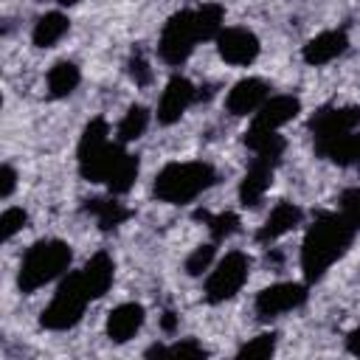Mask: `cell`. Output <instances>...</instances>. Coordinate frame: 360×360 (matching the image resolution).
Segmentation results:
<instances>
[{
    "mask_svg": "<svg viewBox=\"0 0 360 360\" xmlns=\"http://www.w3.org/2000/svg\"><path fill=\"white\" fill-rule=\"evenodd\" d=\"M354 233L357 228L340 211H323L312 219L301 242V270L307 284L321 281L326 270L346 256V250L354 242Z\"/></svg>",
    "mask_w": 360,
    "mask_h": 360,
    "instance_id": "cell-1",
    "label": "cell"
},
{
    "mask_svg": "<svg viewBox=\"0 0 360 360\" xmlns=\"http://www.w3.org/2000/svg\"><path fill=\"white\" fill-rule=\"evenodd\" d=\"M217 183V169L205 160L166 163L155 174L152 194L166 205H188Z\"/></svg>",
    "mask_w": 360,
    "mask_h": 360,
    "instance_id": "cell-2",
    "label": "cell"
},
{
    "mask_svg": "<svg viewBox=\"0 0 360 360\" xmlns=\"http://www.w3.org/2000/svg\"><path fill=\"white\" fill-rule=\"evenodd\" d=\"M124 143L121 141H110V124L107 118L96 115L84 124L79 146H76V160H79V174L87 183H107L110 172L115 169V163L124 158Z\"/></svg>",
    "mask_w": 360,
    "mask_h": 360,
    "instance_id": "cell-3",
    "label": "cell"
},
{
    "mask_svg": "<svg viewBox=\"0 0 360 360\" xmlns=\"http://www.w3.org/2000/svg\"><path fill=\"white\" fill-rule=\"evenodd\" d=\"M73 262V248L65 242V239H39L34 242L22 262H20V270H17V287L20 292L31 295L37 290H42L45 284L62 278L68 273Z\"/></svg>",
    "mask_w": 360,
    "mask_h": 360,
    "instance_id": "cell-4",
    "label": "cell"
},
{
    "mask_svg": "<svg viewBox=\"0 0 360 360\" xmlns=\"http://www.w3.org/2000/svg\"><path fill=\"white\" fill-rule=\"evenodd\" d=\"M90 301H93V298H90L87 290H84L82 273H79V270L65 273L62 281H59V287H56V292H53V298H51L48 307L42 309L39 323H42L45 329H51V332L73 329V326L82 321V315H84V309H87Z\"/></svg>",
    "mask_w": 360,
    "mask_h": 360,
    "instance_id": "cell-5",
    "label": "cell"
},
{
    "mask_svg": "<svg viewBox=\"0 0 360 360\" xmlns=\"http://www.w3.org/2000/svg\"><path fill=\"white\" fill-rule=\"evenodd\" d=\"M197 42H200V34H197V22H194V8L174 11L163 22V31H160V39H158V56L166 65L177 68L194 53Z\"/></svg>",
    "mask_w": 360,
    "mask_h": 360,
    "instance_id": "cell-6",
    "label": "cell"
},
{
    "mask_svg": "<svg viewBox=\"0 0 360 360\" xmlns=\"http://www.w3.org/2000/svg\"><path fill=\"white\" fill-rule=\"evenodd\" d=\"M250 276V256L242 250H228L211 270L205 278V301L208 304H225L231 301L248 281Z\"/></svg>",
    "mask_w": 360,
    "mask_h": 360,
    "instance_id": "cell-7",
    "label": "cell"
},
{
    "mask_svg": "<svg viewBox=\"0 0 360 360\" xmlns=\"http://www.w3.org/2000/svg\"><path fill=\"white\" fill-rule=\"evenodd\" d=\"M307 295H309L307 284H301V281H276L256 292L253 312L259 315V321H276L284 312L298 309L307 301Z\"/></svg>",
    "mask_w": 360,
    "mask_h": 360,
    "instance_id": "cell-8",
    "label": "cell"
},
{
    "mask_svg": "<svg viewBox=\"0 0 360 360\" xmlns=\"http://www.w3.org/2000/svg\"><path fill=\"white\" fill-rule=\"evenodd\" d=\"M217 53L222 62L233 65V68H248L259 59L262 53V42L259 37L250 31V28H242V25H231V28H222L217 34Z\"/></svg>",
    "mask_w": 360,
    "mask_h": 360,
    "instance_id": "cell-9",
    "label": "cell"
},
{
    "mask_svg": "<svg viewBox=\"0 0 360 360\" xmlns=\"http://www.w3.org/2000/svg\"><path fill=\"white\" fill-rule=\"evenodd\" d=\"M194 101H197V87H194L186 76L174 73V76L166 82V87L160 90L158 112H155V115H158V124H163V127L177 124Z\"/></svg>",
    "mask_w": 360,
    "mask_h": 360,
    "instance_id": "cell-10",
    "label": "cell"
},
{
    "mask_svg": "<svg viewBox=\"0 0 360 360\" xmlns=\"http://www.w3.org/2000/svg\"><path fill=\"white\" fill-rule=\"evenodd\" d=\"M360 127V107H338V104H326L321 110L312 112L309 118V132L312 141H329L335 135L352 132Z\"/></svg>",
    "mask_w": 360,
    "mask_h": 360,
    "instance_id": "cell-11",
    "label": "cell"
},
{
    "mask_svg": "<svg viewBox=\"0 0 360 360\" xmlns=\"http://www.w3.org/2000/svg\"><path fill=\"white\" fill-rule=\"evenodd\" d=\"M349 51V34L343 28H329L315 34L312 39H307V45L301 48V59L309 68H323L329 62H335L338 56H343Z\"/></svg>",
    "mask_w": 360,
    "mask_h": 360,
    "instance_id": "cell-12",
    "label": "cell"
},
{
    "mask_svg": "<svg viewBox=\"0 0 360 360\" xmlns=\"http://www.w3.org/2000/svg\"><path fill=\"white\" fill-rule=\"evenodd\" d=\"M276 160H267V158H250L248 169H245V177L239 183V202L245 208H256L264 194L270 191L273 186V174H276Z\"/></svg>",
    "mask_w": 360,
    "mask_h": 360,
    "instance_id": "cell-13",
    "label": "cell"
},
{
    "mask_svg": "<svg viewBox=\"0 0 360 360\" xmlns=\"http://www.w3.org/2000/svg\"><path fill=\"white\" fill-rule=\"evenodd\" d=\"M270 98V87L264 79H256V76H248V79H239L228 96H225V110L236 118L242 115H253L264 101Z\"/></svg>",
    "mask_w": 360,
    "mask_h": 360,
    "instance_id": "cell-14",
    "label": "cell"
},
{
    "mask_svg": "<svg viewBox=\"0 0 360 360\" xmlns=\"http://www.w3.org/2000/svg\"><path fill=\"white\" fill-rule=\"evenodd\" d=\"M301 219H304L301 205H295V202H290V200H281V202H276V205L270 208L267 219H264L262 228L256 231V242H259V245H270V242L287 236L290 231H295V228L301 225Z\"/></svg>",
    "mask_w": 360,
    "mask_h": 360,
    "instance_id": "cell-15",
    "label": "cell"
},
{
    "mask_svg": "<svg viewBox=\"0 0 360 360\" xmlns=\"http://www.w3.org/2000/svg\"><path fill=\"white\" fill-rule=\"evenodd\" d=\"M143 321H146V309L135 301H127V304H118L107 312L104 332L112 343H127L143 329Z\"/></svg>",
    "mask_w": 360,
    "mask_h": 360,
    "instance_id": "cell-16",
    "label": "cell"
},
{
    "mask_svg": "<svg viewBox=\"0 0 360 360\" xmlns=\"http://www.w3.org/2000/svg\"><path fill=\"white\" fill-rule=\"evenodd\" d=\"M301 112V98L281 93V96H270L256 112H253V127L262 129H281L284 124H290L295 115Z\"/></svg>",
    "mask_w": 360,
    "mask_h": 360,
    "instance_id": "cell-17",
    "label": "cell"
},
{
    "mask_svg": "<svg viewBox=\"0 0 360 360\" xmlns=\"http://www.w3.org/2000/svg\"><path fill=\"white\" fill-rule=\"evenodd\" d=\"M79 273H82V281H84L87 295L96 301V298H101V295L112 287L115 262H112V256H110L107 250H98V253H93V256L84 262V267H82Z\"/></svg>",
    "mask_w": 360,
    "mask_h": 360,
    "instance_id": "cell-18",
    "label": "cell"
},
{
    "mask_svg": "<svg viewBox=\"0 0 360 360\" xmlns=\"http://www.w3.org/2000/svg\"><path fill=\"white\" fill-rule=\"evenodd\" d=\"M315 155L323 160H332L338 166H354V163H360V132L352 129V132L335 135L329 141H318Z\"/></svg>",
    "mask_w": 360,
    "mask_h": 360,
    "instance_id": "cell-19",
    "label": "cell"
},
{
    "mask_svg": "<svg viewBox=\"0 0 360 360\" xmlns=\"http://www.w3.org/2000/svg\"><path fill=\"white\" fill-rule=\"evenodd\" d=\"M68 31H70V17L65 11H45L31 28V42L37 48H53L68 37Z\"/></svg>",
    "mask_w": 360,
    "mask_h": 360,
    "instance_id": "cell-20",
    "label": "cell"
},
{
    "mask_svg": "<svg viewBox=\"0 0 360 360\" xmlns=\"http://www.w3.org/2000/svg\"><path fill=\"white\" fill-rule=\"evenodd\" d=\"M245 146L250 149L253 158H267V160H276L281 163V155L287 149V141L284 135H278V129H262V127H248L245 132Z\"/></svg>",
    "mask_w": 360,
    "mask_h": 360,
    "instance_id": "cell-21",
    "label": "cell"
},
{
    "mask_svg": "<svg viewBox=\"0 0 360 360\" xmlns=\"http://www.w3.org/2000/svg\"><path fill=\"white\" fill-rule=\"evenodd\" d=\"M84 211L96 219V225H98L101 231H115V228H118V225H124V222L129 219V214H132L124 202H118V200H115V194L87 200V202H84Z\"/></svg>",
    "mask_w": 360,
    "mask_h": 360,
    "instance_id": "cell-22",
    "label": "cell"
},
{
    "mask_svg": "<svg viewBox=\"0 0 360 360\" xmlns=\"http://www.w3.org/2000/svg\"><path fill=\"white\" fill-rule=\"evenodd\" d=\"M82 82V70L76 62L70 59H59L48 68L45 73V84H48V96L51 98H68Z\"/></svg>",
    "mask_w": 360,
    "mask_h": 360,
    "instance_id": "cell-23",
    "label": "cell"
},
{
    "mask_svg": "<svg viewBox=\"0 0 360 360\" xmlns=\"http://www.w3.org/2000/svg\"><path fill=\"white\" fill-rule=\"evenodd\" d=\"M138 174H141V160H138V155L124 152V158L115 163V169L110 172V177H107V183H104V186L110 188V194L121 197V194H127V191L135 186Z\"/></svg>",
    "mask_w": 360,
    "mask_h": 360,
    "instance_id": "cell-24",
    "label": "cell"
},
{
    "mask_svg": "<svg viewBox=\"0 0 360 360\" xmlns=\"http://www.w3.org/2000/svg\"><path fill=\"white\" fill-rule=\"evenodd\" d=\"M146 127H149V110H146L143 104H129V107H127V112H124V118L118 121L115 135H118V141L127 146V143H132V141L143 138Z\"/></svg>",
    "mask_w": 360,
    "mask_h": 360,
    "instance_id": "cell-25",
    "label": "cell"
},
{
    "mask_svg": "<svg viewBox=\"0 0 360 360\" xmlns=\"http://www.w3.org/2000/svg\"><path fill=\"white\" fill-rule=\"evenodd\" d=\"M194 22L200 39H217V34L225 28V8L219 3H202L194 8Z\"/></svg>",
    "mask_w": 360,
    "mask_h": 360,
    "instance_id": "cell-26",
    "label": "cell"
},
{
    "mask_svg": "<svg viewBox=\"0 0 360 360\" xmlns=\"http://www.w3.org/2000/svg\"><path fill=\"white\" fill-rule=\"evenodd\" d=\"M197 219H202V222L208 225V231H211V239H214V242L231 239V236L239 231V225H242V219H239L233 211H219V214L197 211Z\"/></svg>",
    "mask_w": 360,
    "mask_h": 360,
    "instance_id": "cell-27",
    "label": "cell"
},
{
    "mask_svg": "<svg viewBox=\"0 0 360 360\" xmlns=\"http://www.w3.org/2000/svg\"><path fill=\"white\" fill-rule=\"evenodd\" d=\"M276 346H278V335H276V332H262V335L250 338L248 343H242V346L236 349V357L264 360V357H270V354L276 352Z\"/></svg>",
    "mask_w": 360,
    "mask_h": 360,
    "instance_id": "cell-28",
    "label": "cell"
},
{
    "mask_svg": "<svg viewBox=\"0 0 360 360\" xmlns=\"http://www.w3.org/2000/svg\"><path fill=\"white\" fill-rule=\"evenodd\" d=\"M214 256H217V242L214 239L205 242V245H197L186 259V273L188 276H202L205 270L214 267Z\"/></svg>",
    "mask_w": 360,
    "mask_h": 360,
    "instance_id": "cell-29",
    "label": "cell"
},
{
    "mask_svg": "<svg viewBox=\"0 0 360 360\" xmlns=\"http://www.w3.org/2000/svg\"><path fill=\"white\" fill-rule=\"evenodd\" d=\"M25 225H28V211H25V208H20V205L6 208V211L0 214V236H3V242H8V239H11L14 233H20Z\"/></svg>",
    "mask_w": 360,
    "mask_h": 360,
    "instance_id": "cell-30",
    "label": "cell"
},
{
    "mask_svg": "<svg viewBox=\"0 0 360 360\" xmlns=\"http://www.w3.org/2000/svg\"><path fill=\"white\" fill-rule=\"evenodd\" d=\"M338 211L360 231V186L346 188V191L338 197Z\"/></svg>",
    "mask_w": 360,
    "mask_h": 360,
    "instance_id": "cell-31",
    "label": "cell"
},
{
    "mask_svg": "<svg viewBox=\"0 0 360 360\" xmlns=\"http://www.w3.org/2000/svg\"><path fill=\"white\" fill-rule=\"evenodd\" d=\"M127 73H129V79H132L138 87H146V84H152V79H155L152 65H149V59H146L141 51L129 56V62H127Z\"/></svg>",
    "mask_w": 360,
    "mask_h": 360,
    "instance_id": "cell-32",
    "label": "cell"
},
{
    "mask_svg": "<svg viewBox=\"0 0 360 360\" xmlns=\"http://www.w3.org/2000/svg\"><path fill=\"white\" fill-rule=\"evenodd\" d=\"M205 346H200L194 338H183L172 346H166V357H205Z\"/></svg>",
    "mask_w": 360,
    "mask_h": 360,
    "instance_id": "cell-33",
    "label": "cell"
},
{
    "mask_svg": "<svg viewBox=\"0 0 360 360\" xmlns=\"http://www.w3.org/2000/svg\"><path fill=\"white\" fill-rule=\"evenodd\" d=\"M17 188V169L11 163H3L0 169V200H8Z\"/></svg>",
    "mask_w": 360,
    "mask_h": 360,
    "instance_id": "cell-34",
    "label": "cell"
},
{
    "mask_svg": "<svg viewBox=\"0 0 360 360\" xmlns=\"http://www.w3.org/2000/svg\"><path fill=\"white\" fill-rule=\"evenodd\" d=\"M346 349H349V354L360 357V326H354V329L346 335Z\"/></svg>",
    "mask_w": 360,
    "mask_h": 360,
    "instance_id": "cell-35",
    "label": "cell"
},
{
    "mask_svg": "<svg viewBox=\"0 0 360 360\" xmlns=\"http://www.w3.org/2000/svg\"><path fill=\"white\" fill-rule=\"evenodd\" d=\"M160 326H163V332H169V335H172V332L177 329V315H174L172 309H166V312L160 315Z\"/></svg>",
    "mask_w": 360,
    "mask_h": 360,
    "instance_id": "cell-36",
    "label": "cell"
},
{
    "mask_svg": "<svg viewBox=\"0 0 360 360\" xmlns=\"http://www.w3.org/2000/svg\"><path fill=\"white\" fill-rule=\"evenodd\" d=\"M56 3H59V6H76L79 0H56Z\"/></svg>",
    "mask_w": 360,
    "mask_h": 360,
    "instance_id": "cell-37",
    "label": "cell"
}]
</instances>
